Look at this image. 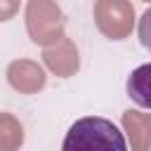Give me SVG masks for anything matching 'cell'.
Instances as JSON below:
<instances>
[{"instance_id":"8992f818","label":"cell","mask_w":151,"mask_h":151,"mask_svg":"<svg viewBox=\"0 0 151 151\" xmlns=\"http://www.w3.org/2000/svg\"><path fill=\"white\" fill-rule=\"evenodd\" d=\"M123 130L127 132L132 151H149L151 149V113L142 111H123Z\"/></svg>"},{"instance_id":"5b68a950","label":"cell","mask_w":151,"mask_h":151,"mask_svg":"<svg viewBox=\"0 0 151 151\" xmlns=\"http://www.w3.org/2000/svg\"><path fill=\"white\" fill-rule=\"evenodd\" d=\"M7 83L21 94H35L45 87V71L31 59H17L7 66Z\"/></svg>"},{"instance_id":"3957f363","label":"cell","mask_w":151,"mask_h":151,"mask_svg":"<svg viewBox=\"0 0 151 151\" xmlns=\"http://www.w3.org/2000/svg\"><path fill=\"white\" fill-rule=\"evenodd\" d=\"M94 24L104 38L123 40L132 33L134 7L130 0H97L94 2Z\"/></svg>"},{"instance_id":"277c9868","label":"cell","mask_w":151,"mask_h":151,"mask_svg":"<svg viewBox=\"0 0 151 151\" xmlns=\"http://www.w3.org/2000/svg\"><path fill=\"white\" fill-rule=\"evenodd\" d=\"M42 61H45V66H47L52 73H57L59 78H71V76L78 71V66H80V57H78L76 42H73L71 38H66V35H64L57 45L45 47Z\"/></svg>"},{"instance_id":"ba28073f","label":"cell","mask_w":151,"mask_h":151,"mask_svg":"<svg viewBox=\"0 0 151 151\" xmlns=\"http://www.w3.org/2000/svg\"><path fill=\"white\" fill-rule=\"evenodd\" d=\"M24 144V125L7 111H0V151H19Z\"/></svg>"},{"instance_id":"6da1fadb","label":"cell","mask_w":151,"mask_h":151,"mask_svg":"<svg viewBox=\"0 0 151 151\" xmlns=\"http://www.w3.org/2000/svg\"><path fill=\"white\" fill-rule=\"evenodd\" d=\"M61 151H127V144L109 118L85 116L68 127Z\"/></svg>"},{"instance_id":"9c48e42d","label":"cell","mask_w":151,"mask_h":151,"mask_svg":"<svg viewBox=\"0 0 151 151\" xmlns=\"http://www.w3.org/2000/svg\"><path fill=\"white\" fill-rule=\"evenodd\" d=\"M139 42L146 47V50H151V7L142 14V19H139Z\"/></svg>"},{"instance_id":"30bf717a","label":"cell","mask_w":151,"mask_h":151,"mask_svg":"<svg viewBox=\"0 0 151 151\" xmlns=\"http://www.w3.org/2000/svg\"><path fill=\"white\" fill-rule=\"evenodd\" d=\"M19 12V0H0V21H9Z\"/></svg>"},{"instance_id":"52a82bcc","label":"cell","mask_w":151,"mask_h":151,"mask_svg":"<svg viewBox=\"0 0 151 151\" xmlns=\"http://www.w3.org/2000/svg\"><path fill=\"white\" fill-rule=\"evenodd\" d=\"M127 97L144 106V109H151V64H142L139 68H134L130 76H127Z\"/></svg>"},{"instance_id":"7a4b0ae2","label":"cell","mask_w":151,"mask_h":151,"mask_svg":"<svg viewBox=\"0 0 151 151\" xmlns=\"http://www.w3.org/2000/svg\"><path fill=\"white\" fill-rule=\"evenodd\" d=\"M66 17L54 0H28L26 5V31L35 45L52 47L64 38Z\"/></svg>"},{"instance_id":"8fae6325","label":"cell","mask_w":151,"mask_h":151,"mask_svg":"<svg viewBox=\"0 0 151 151\" xmlns=\"http://www.w3.org/2000/svg\"><path fill=\"white\" fill-rule=\"evenodd\" d=\"M144 2H151V0H144Z\"/></svg>"}]
</instances>
